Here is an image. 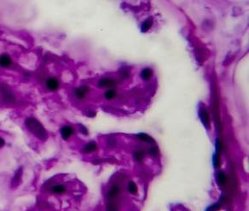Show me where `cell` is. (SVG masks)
<instances>
[{
  "label": "cell",
  "mask_w": 249,
  "mask_h": 211,
  "mask_svg": "<svg viewBox=\"0 0 249 211\" xmlns=\"http://www.w3.org/2000/svg\"><path fill=\"white\" fill-rule=\"evenodd\" d=\"M90 93V87L88 85H83L75 88L74 91V96L78 101H84Z\"/></svg>",
  "instance_id": "cell-4"
},
{
  "label": "cell",
  "mask_w": 249,
  "mask_h": 211,
  "mask_svg": "<svg viewBox=\"0 0 249 211\" xmlns=\"http://www.w3.org/2000/svg\"><path fill=\"white\" fill-rule=\"evenodd\" d=\"M49 191L55 195H61L67 191V188L62 184H55L50 186Z\"/></svg>",
  "instance_id": "cell-8"
},
{
  "label": "cell",
  "mask_w": 249,
  "mask_h": 211,
  "mask_svg": "<svg viewBox=\"0 0 249 211\" xmlns=\"http://www.w3.org/2000/svg\"><path fill=\"white\" fill-rule=\"evenodd\" d=\"M134 158L137 161H141L143 159V152H142L141 151H136L133 154Z\"/></svg>",
  "instance_id": "cell-19"
},
{
  "label": "cell",
  "mask_w": 249,
  "mask_h": 211,
  "mask_svg": "<svg viewBox=\"0 0 249 211\" xmlns=\"http://www.w3.org/2000/svg\"><path fill=\"white\" fill-rule=\"evenodd\" d=\"M153 75V71L151 70L149 68H146L143 70L142 71V78L144 81H149L150 78Z\"/></svg>",
  "instance_id": "cell-14"
},
{
  "label": "cell",
  "mask_w": 249,
  "mask_h": 211,
  "mask_svg": "<svg viewBox=\"0 0 249 211\" xmlns=\"http://www.w3.org/2000/svg\"><path fill=\"white\" fill-rule=\"evenodd\" d=\"M226 181H227V178H226V175L224 174V172H219V174H218V182H219V186H224L226 183Z\"/></svg>",
  "instance_id": "cell-18"
},
{
  "label": "cell",
  "mask_w": 249,
  "mask_h": 211,
  "mask_svg": "<svg viewBox=\"0 0 249 211\" xmlns=\"http://www.w3.org/2000/svg\"><path fill=\"white\" fill-rule=\"evenodd\" d=\"M21 176H22V168H19L18 170L15 172V175H14L13 179H12V181H11V183L13 184V186H17L19 184L20 179H21Z\"/></svg>",
  "instance_id": "cell-12"
},
{
  "label": "cell",
  "mask_w": 249,
  "mask_h": 211,
  "mask_svg": "<svg viewBox=\"0 0 249 211\" xmlns=\"http://www.w3.org/2000/svg\"><path fill=\"white\" fill-rule=\"evenodd\" d=\"M80 131H81L84 134H88V131H87V129L85 128V126H80Z\"/></svg>",
  "instance_id": "cell-24"
},
{
  "label": "cell",
  "mask_w": 249,
  "mask_h": 211,
  "mask_svg": "<svg viewBox=\"0 0 249 211\" xmlns=\"http://www.w3.org/2000/svg\"><path fill=\"white\" fill-rule=\"evenodd\" d=\"M0 98L2 102L6 104H13L17 101L16 95L13 92V91L6 84L3 83H0Z\"/></svg>",
  "instance_id": "cell-2"
},
{
  "label": "cell",
  "mask_w": 249,
  "mask_h": 211,
  "mask_svg": "<svg viewBox=\"0 0 249 211\" xmlns=\"http://www.w3.org/2000/svg\"><path fill=\"white\" fill-rule=\"evenodd\" d=\"M107 211H118V209L113 203H109L108 206V209H107Z\"/></svg>",
  "instance_id": "cell-22"
},
{
  "label": "cell",
  "mask_w": 249,
  "mask_h": 211,
  "mask_svg": "<svg viewBox=\"0 0 249 211\" xmlns=\"http://www.w3.org/2000/svg\"><path fill=\"white\" fill-rule=\"evenodd\" d=\"M14 66V59L8 53L0 54V69H9Z\"/></svg>",
  "instance_id": "cell-5"
},
{
  "label": "cell",
  "mask_w": 249,
  "mask_h": 211,
  "mask_svg": "<svg viewBox=\"0 0 249 211\" xmlns=\"http://www.w3.org/2000/svg\"><path fill=\"white\" fill-rule=\"evenodd\" d=\"M152 25H153V21L151 20L150 18V19H147L143 23V25H142V31L143 32H147L148 30H150Z\"/></svg>",
  "instance_id": "cell-17"
},
{
  "label": "cell",
  "mask_w": 249,
  "mask_h": 211,
  "mask_svg": "<svg viewBox=\"0 0 249 211\" xmlns=\"http://www.w3.org/2000/svg\"><path fill=\"white\" fill-rule=\"evenodd\" d=\"M128 191H129L130 193H131V194H132V195H135V194H137V193L138 189H137V185H136V183H135V182H133V181H131L129 184H128Z\"/></svg>",
  "instance_id": "cell-16"
},
{
  "label": "cell",
  "mask_w": 249,
  "mask_h": 211,
  "mask_svg": "<svg viewBox=\"0 0 249 211\" xmlns=\"http://www.w3.org/2000/svg\"><path fill=\"white\" fill-rule=\"evenodd\" d=\"M25 126L28 129L31 133L39 139L41 141L47 140L48 139V133L40 122L34 116H28L25 119Z\"/></svg>",
  "instance_id": "cell-1"
},
{
  "label": "cell",
  "mask_w": 249,
  "mask_h": 211,
  "mask_svg": "<svg viewBox=\"0 0 249 211\" xmlns=\"http://www.w3.org/2000/svg\"><path fill=\"white\" fill-rule=\"evenodd\" d=\"M107 144H108V145L109 146V147H114L115 145V139L114 138H109L108 139V143Z\"/></svg>",
  "instance_id": "cell-21"
},
{
  "label": "cell",
  "mask_w": 249,
  "mask_h": 211,
  "mask_svg": "<svg viewBox=\"0 0 249 211\" xmlns=\"http://www.w3.org/2000/svg\"><path fill=\"white\" fill-rule=\"evenodd\" d=\"M220 208H221V204L219 203H214V204H213V205L208 207L206 211H218L220 209Z\"/></svg>",
  "instance_id": "cell-20"
},
{
  "label": "cell",
  "mask_w": 249,
  "mask_h": 211,
  "mask_svg": "<svg viewBox=\"0 0 249 211\" xmlns=\"http://www.w3.org/2000/svg\"><path fill=\"white\" fill-rule=\"evenodd\" d=\"M103 97L106 100H113L116 97V91L115 89H108L105 91Z\"/></svg>",
  "instance_id": "cell-13"
},
{
  "label": "cell",
  "mask_w": 249,
  "mask_h": 211,
  "mask_svg": "<svg viewBox=\"0 0 249 211\" xmlns=\"http://www.w3.org/2000/svg\"><path fill=\"white\" fill-rule=\"evenodd\" d=\"M74 133V128L69 125H65L61 128V136L65 141L68 140Z\"/></svg>",
  "instance_id": "cell-7"
},
{
  "label": "cell",
  "mask_w": 249,
  "mask_h": 211,
  "mask_svg": "<svg viewBox=\"0 0 249 211\" xmlns=\"http://www.w3.org/2000/svg\"><path fill=\"white\" fill-rule=\"evenodd\" d=\"M96 151H97V145L94 141H91L90 143L86 144L82 149L83 153H85V154H91Z\"/></svg>",
  "instance_id": "cell-9"
},
{
  "label": "cell",
  "mask_w": 249,
  "mask_h": 211,
  "mask_svg": "<svg viewBox=\"0 0 249 211\" xmlns=\"http://www.w3.org/2000/svg\"><path fill=\"white\" fill-rule=\"evenodd\" d=\"M97 86L99 88H109V89H113L116 85V81L109 78V77H105V78H102L100 79L99 81H97Z\"/></svg>",
  "instance_id": "cell-6"
},
{
  "label": "cell",
  "mask_w": 249,
  "mask_h": 211,
  "mask_svg": "<svg viewBox=\"0 0 249 211\" xmlns=\"http://www.w3.org/2000/svg\"><path fill=\"white\" fill-rule=\"evenodd\" d=\"M120 191V188L119 186H116V185L112 186H111V188L109 190V191H108V194H107V195H108V198H109V199H113V198H115V197H116L119 195Z\"/></svg>",
  "instance_id": "cell-10"
},
{
  "label": "cell",
  "mask_w": 249,
  "mask_h": 211,
  "mask_svg": "<svg viewBox=\"0 0 249 211\" xmlns=\"http://www.w3.org/2000/svg\"><path fill=\"white\" fill-rule=\"evenodd\" d=\"M45 85L49 91L55 92L60 89V81L55 76H50L45 81Z\"/></svg>",
  "instance_id": "cell-3"
},
{
  "label": "cell",
  "mask_w": 249,
  "mask_h": 211,
  "mask_svg": "<svg viewBox=\"0 0 249 211\" xmlns=\"http://www.w3.org/2000/svg\"><path fill=\"white\" fill-rule=\"evenodd\" d=\"M200 118L202 121V123L204 124V126L207 127L209 125V115H208V112L205 109H201L200 111Z\"/></svg>",
  "instance_id": "cell-11"
},
{
  "label": "cell",
  "mask_w": 249,
  "mask_h": 211,
  "mask_svg": "<svg viewBox=\"0 0 249 211\" xmlns=\"http://www.w3.org/2000/svg\"><path fill=\"white\" fill-rule=\"evenodd\" d=\"M137 137L139 139H141L142 141H143V142H146V143H150V144L155 143L154 139H153L150 136L147 135V134H145V133H139V134H137Z\"/></svg>",
  "instance_id": "cell-15"
},
{
  "label": "cell",
  "mask_w": 249,
  "mask_h": 211,
  "mask_svg": "<svg viewBox=\"0 0 249 211\" xmlns=\"http://www.w3.org/2000/svg\"><path fill=\"white\" fill-rule=\"evenodd\" d=\"M6 145V141L4 138L0 137V148H3Z\"/></svg>",
  "instance_id": "cell-23"
}]
</instances>
